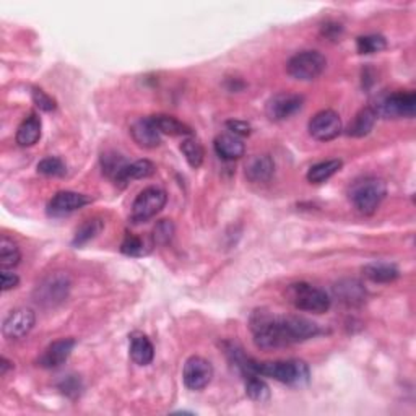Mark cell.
<instances>
[{
    "label": "cell",
    "instance_id": "6da1fadb",
    "mask_svg": "<svg viewBox=\"0 0 416 416\" xmlns=\"http://www.w3.org/2000/svg\"><path fill=\"white\" fill-rule=\"evenodd\" d=\"M254 343L262 350H277L301 343L321 334L316 322L299 316H280L270 311L257 309L249 319Z\"/></svg>",
    "mask_w": 416,
    "mask_h": 416
},
{
    "label": "cell",
    "instance_id": "7a4b0ae2",
    "mask_svg": "<svg viewBox=\"0 0 416 416\" xmlns=\"http://www.w3.org/2000/svg\"><path fill=\"white\" fill-rule=\"evenodd\" d=\"M250 374H257L260 378H270L277 383L287 385H304L311 379L309 366L299 360L259 363L249 358L247 374L244 378H247Z\"/></svg>",
    "mask_w": 416,
    "mask_h": 416
},
{
    "label": "cell",
    "instance_id": "3957f363",
    "mask_svg": "<svg viewBox=\"0 0 416 416\" xmlns=\"http://www.w3.org/2000/svg\"><path fill=\"white\" fill-rule=\"evenodd\" d=\"M387 196V186L383 179L366 178L353 184L350 201L363 215H373Z\"/></svg>",
    "mask_w": 416,
    "mask_h": 416
},
{
    "label": "cell",
    "instance_id": "277c9868",
    "mask_svg": "<svg viewBox=\"0 0 416 416\" xmlns=\"http://www.w3.org/2000/svg\"><path fill=\"white\" fill-rule=\"evenodd\" d=\"M287 296L289 298V303L296 309L314 312V314H324V312L330 309V304H332V299H330V296L324 289L316 288L307 283L289 284Z\"/></svg>",
    "mask_w": 416,
    "mask_h": 416
},
{
    "label": "cell",
    "instance_id": "5b68a950",
    "mask_svg": "<svg viewBox=\"0 0 416 416\" xmlns=\"http://www.w3.org/2000/svg\"><path fill=\"white\" fill-rule=\"evenodd\" d=\"M327 67V59L319 50H301L294 54L287 64L289 77L301 82H311L322 75Z\"/></svg>",
    "mask_w": 416,
    "mask_h": 416
},
{
    "label": "cell",
    "instance_id": "8992f818",
    "mask_svg": "<svg viewBox=\"0 0 416 416\" xmlns=\"http://www.w3.org/2000/svg\"><path fill=\"white\" fill-rule=\"evenodd\" d=\"M70 287L72 282L67 273L54 272L38 284L36 292H34V298H36L38 304L54 307L67 299L68 293H70Z\"/></svg>",
    "mask_w": 416,
    "mask_h": 416
},
{
    "label": "cell",
    "instance_id": "52a82bcc",
    "mask_svg": "<svg viewBox=\"0 0 416 416\" xmlns=\"http://www.w3.org/2000/svg\"><path fill=\"white\" fill-rule=\"evenodd\" d=\"M166 202L168 196L163 189H159V187H146L134 201L130 220L134 223H144V221H148L161 212Z\"/></svg>",
    "mask_w": 416,
    "mask_h": 416
},
{
    "label": "cell",
    "instance_id": "ba28073f",
    "mask_svg": "<svg viewBox=\"0 0 416 416\" xmlns=\"http://www.w3.org/2000/svg\"><path fill=\"white\" fill-rule=\"evenodd\" d=\"M378 116L385 117H413L416 112V95L413 91H398L387 95L374 107Z\"/></svg>",
    "mask_w": 416,
    "mask_h": 416
},
{
    "label": "cell",
    "instance_id": "9c48e42d",
    "mask_svg": "<svg viewBox=\"0 0 416 416\" xmlns=\"http://www.w3.org/2000/svg\"><path fill=\"white\" fill-rule=\"evenodd\" d=\"M304 105V98L296 93H278L267 101L265 114L270 121H284V119L294 116L296 112L301 111Z\"/></svg>",
    "mask_w": 416,
    "mask_h": 416
},
{
    "label": "cell",
    "instance_id": "30bf717a",
    "mask_svg": "<svg viewBox=\"0 0 416 416\" xmlns=\"http://www.w3.org/2000/svg\"><path fill=\"white\" fill-rule=\"evenodd\" d=\"M213 378L212 363L205 360L202 356H191L184 364L182 379L187 389L202 390L210 384Z\"/></svg>",
    "mask_w": 416,
    "mask_h": 416
},
{
    "label": "cell",
    "instance_id": "8fae6325",
    "mask_svg": "<svg viewBox=\"0 0 416 416\" xmlns=\"http://www.w3.org/2000/svg\"><path fill=\"white\" fill-rule=\"evenodd\" d=\"M34 324H36V316L28 307H20V309L11 311L10 314L4 319L2 334L7 340H21L31 332Z\"/></svg>",
    "mask_w": 416,
    "mask_h": 416
},
{
    "label": "cell",
    "instance_id": "7c38bea8",
    "mask_svg": "<svg viewBox=\"0 0 416 416\" xmlns=\"http://www.w3.org/2000/svg\"><path fill=\"white\" fill-rule=\"evenodd\" d=\"M309 134L319 142L337 139L341 134V119L335 111L324 110L309 121Z\"/></svg>",
    "mask_w": 416,
    "mask_h": 416
},
{
    "label": "cell",
    "instance_id": "4fadbf2b",
    "mask_svg": "<svg viewBox=\"0 0 416 416\" xmlns=\"http://www.w3.org/2000/svg\"><path fill=\"white\" fill-rule=\"evenodd\" d=\"M91 198L83 193L72 192V191H62L57 192L53 197V201L48 205V213L50 216H65L70 215L77 210L83 208L85 205H88Z\"/></svg>",
    "mask_w": 416,
    "mask_h": 416
},
{
    "label": "cell",
    "instance_id": "5bb4252c",
    "mask_svg": "<svg viewBox=\"0 0 416 416\" xmlns=\"http://www.w3.org/2000/svg\"><path fill=\"white\" fill-rule=\"evenodd\" d=\"M77 341L73 338H60L50 343L39 358V366L46 369H54L64 364L70 358Z\"/></svg>",
    "mask_w": 416,
    "mask_h": 416
},
{
    "label": "cell",
    "instance_id": "9a60e30c",
    "mask_svg": "<svg viewBox=\"0 0 416 416\" xmlns=\"http://www.w3.org/2000/svg\"><path fill=\"white\" fill-rule=\"evenodd\" d=\"M130 135L134 142L142 148H156L161 144V134L153 124L151 117H142L130 127Z\"/></svg>",
    "mask_w": 416,
    "mask_h": 416
},
{
    "label": "cell",
    "instance_id": "2e32d148",
    "mask_svg": "<svg viewBox=\"0 0 416 416\" xmlns=\"http://www.w3.org/2000/svg\"><path fill=\"white\" fill-rule=\"evenodd\" d=\"M334 293L337 296L340 303L346 306H361L366 301V289L355 278H346L334 287Z\"/></svg>",
    "mask_w": 416,
    "mask_h": 416
},
{
    "label": "cell",
    "instance_id": "e0dca14e",
    "mask_svg": "<svg viewBox=\"0 0 416 416\" xmlns=\"http://www.w3.org/2000/svg\"><path fill=\"white\" fill-rule=\"evenodd\" d=\"M275 173V163L269 155L252 156L246 163V178L250 182H269Z\"/></svg>",
    "mask_w": 416,
    "mask_h": 416
},
{
    "label": "cell",
    "instance_id": "ac0fdd59",
    "mask_svg": "<svg viewBox=\"0 0 416 416\" xmlns=\"http://www.w3.org/2000/svg\"><path fill=\"white\" fill-rule=\"evenodd\" d=\"M213 146L216 155L221 159H225V161H235V159L244 156V151H246V146H244L242 140L239 139V137L230 134L216 137Z\"/></svg>",
    "mask_w": 416,
    "mask_h": 416
},
{
    "label": "cell",
    "instance_id": "d6986e66",
    "mask_svg": "<svg viewBox=\"0 0 416 416\" xmlns=\"http://www.w3.org/2000/svg\"><path fill=\"white\" fill-rule=\"evenodd\" d=\"M130 358L139 366H148L155 358V348L150 338L144 334H134L130 337Z\"/></svg>",
    "mask_w": 416,
    "mask_h": 416
},
{
    "label": "cell",
    "instance_id": "ffe728a7",
    "mask_svg": "<svg viewBox=\"0 0 416 416\" xmlns=\"http://www.w3.org/2000/svg\"><path fill=\"white\" fill-rule=\"evenodd\" d=\"M41 139V119L38 114H30L25 121L20 124L16 130V144L20 146H33Z\"/></svg>",
    "mask_w": 416,
    "mask_h": 416
},
{
    "label": "cell",
    "instance_id": "44dd1931",
    "mask_svg": "<svg viewBox=\"0 0 416 416\" xmlns=\"http://www.w3.org/2000/svg\"><path fill=\"white\" fill-rule=\"evenodd\" d=\"M155 171H156V166L150 161V159H139V161L129 163L127 166L122 169V173L119 174L116 184L125 186L130 181L150 178V176L155 174Z\"/></svg>",
    "mask_w": 416,
    "mask_h": 416
},
{
    "label": "cell",
    "instance_id": "7402d4cb",
    "mask_svg": "<svg viewBox=\"0 0 416 416\" xmlns=\"http://www.w3.org/2000/svg\"><path fill=\"white\" fill-rule=\"evenodd\" d=\"M375 121H378V112L374 111V107L373 106L364 107V110L358 112L355 119H353V122L348 125L346 134H348L350 137H356V139L366 137L374 129Z\"/></svg>",
    "mask_w": 416,
    "mask_h": 416
},
{
    "label": "cell",
    "instance_id": "603a6c76",
    "mask_svg": "<svg viewBox=\"0 0 416 416\" xmlns=\"http://www.w3.org/2000/svg\"><path fill=\"white\" fill-rule=\"evenodd\" d=\"M364 277L373 283H392L400 277V272L395 265L387 264V262H373L363 269Z\"/></svg>",
    "mask_w": 416,
    "mask_h": 416
},
{
    "label": "cell",
    "instance_id": "cb8c5ba5",
    "mask_svg": "<svg viewBox=\"0 0 416 416\" xmlns=\"http://www.w3.org/2000/svg\"><path fill=\"white\" fill-rule=\"evenodd\" d=\"M153 124L156 125L159 134H166L171 137H191L192 129L189 125L181 122L179 119L173 116H166V114H156V116H151Z\"/></svg>",
    "mask_w": 416,
    "mask_h": 416
},
{
    "label": "cell",
    "instance_id": "d4e9b609",
    "mask_svg": "<svg viewBox=\"0 0 416 416\" xmlns=\"http://www.w3.org/2000/svg\"><path fill=\"white\" fill-rule=\"evenodd\" d=\"M341 166H343L341 159H327V161L317 163L307 171V181L312 182V184H322V182L337 174Z\"/></svg>",
    "mask_w": 416,
    "mask_h": 416
},
{
    "label": "cell",
    "instance_id": "484cf974",
    "mask_svg": "<svg viewBox=\"0 0 416 416\" xmlns=\"http://www.w3.org/2000/svg\"><path fill=\"white\" fill-rule=\"evenodd\" d=\"M20 259L21 254L16 242L11 241L7 236H2V239H0V269L14 270L20 264Z\"/></svg>",
    "mask_w": 416,
    "mask_h": 416
},
{
    "label": "cell",
    "instance_id": "4316f807",
    "mask_svg": "<svg viewBox=\"0 0 416 416\" xmlns=\"http://www.w3.org/2000/svg\"><path fill=\"white\" fill-rule=\"evenodd\" d=\"M102 228H105V221H102L101 218H90L87 221H83V223L78 226L72 244L73 246H83V244L90 242L91 239H95L96 236H98L102 231Z\"/></svg>",
    "mask_w": 416,
    "mask_h": 416
},
{
    "label": "cell",
    "instance_id": "83f0119b",
    "mask_svg": "<svg viewBox=\"0 0 416 416\" xmlns=\"http://www.w3.org/2000/svg\"><path fill=\"white\" fill-rule=\"evenodd\" d=\"M181 151H182V155H184L186 161L189 163L191 168L197 169V168L202 166L205 151H203L202 144L197 139H193V137L186 139L181 144Z\"/></svg>",
    "mask_w": 416,
    "mask_h": 416
},
{
    "label": "cell",
    "instance_id": "f1b7e54d",
    "mask_svg": "<svg viewBox=\"0 0 416 416\" xmlns=\"http://www.w3.org/2000/svg\"><path fill=\"white\" fill-rule=\"evenodd\" d=\"M246 394L250 400L264 403L270 400V389L257 374H250L246 378Z\"/></svg>",
    "mask_w": 416,
    "mask_h": 416
},
{
    "label": "cell",
    "instance_id": "f546056e",
    "mask_svg": "<svg viewBox=\"0 0 416 416\" xmlns=\"http://www.w3.org/2000/svg\"><path fill=\"white\" fill-rule=\"evenodd\" d=\"M387 48V41L380 34H366L356 39V49L360 54H375Z\"/></svg>",
    "mask_w": 416,
    "mask_h": 416
},
{
    "label": "cell",
    "instance_id": "4dcf8cb0",
    "mask_svg": "<svg viewBox=\"0 0 416 416\" xmlns=\"http://www.w3.org/2000/svg\"><path fill=\"white\" fill-rule=\"evenodd\" d=\"M101 164H102V173H106L110 178L116 182L119 174L122 173V169L127 166V159L122 158L117 153H106V155L101 156Z\"/></svg>",
    "mask_w": 416,
    "mask_h": 416
},
{
    "label": "cell",
    "instance_id": "1f68e13d",
    "mask_svg": "<svg viewBox=\"0 0 416 416\" xmlns=\"http://www.w3.org/2000/svg\"><path fill=\"white\" fill-rule=\"evenodd\" d=\"M38 173L48 178H60L67 173V166L60 158L48 156L38 163Z\"/></svg>",
    "mask_w": 416,
    "mask_h": 416
},
{
    "label": "cell",
    "instance_id": "d6a6232c",
    "mask_svg": "<svg viewBox=\"0 0 416 416\" xmlns=\"http://www.w3.org/2000/svg\"><path fill=\"white\" fill-rule=\"evenodd\" d=\"M121 250H122V254L130 255V257H142V255H146L148 252H150V247L146 246L142 238L127 235L124 239Z\"/></svg>",
    "mask_w": 416,
    "mask_h": 416
},
{
    "label": "cell",
    "instance_id": "836d02e7",
    "mask_svg": "<svg viewBox=\"0 0 416 416\" xmlns=\"http://www.w3.org/2000/svg\"><path fill=\"white\" fill-rule=\"evenodd\" d=\"M174 235V225L171 220H161L158 221L155 230H153V241L156 244H168Z\"/></svg>",
    "mask_w": 416,
    "mask_h": 416
},
{
    "label": "cell",
    "instance_id": "e575fe53",
    "mask_svg": "<svg viewBox=\"0 0 416 416\" xmlns=\"http://www.w3.org/2000/svg\"><path fill=\"white\" fill-rule=\"evenodd\" d=\"M59 389L62 390V394H65L67 397L77 398L80 395V392H82L83 385H82V380H80L77 375H67L65 379H62V383L59 384Z\"/></svg>",
    "mask_w": 416,
    "mask_h": 416
},
{
    "label": "cell",
    "instance_id": "d590c367",
    "mask_svg": "<svg viewBox=\"0 0 416 416\" xmlns=\"http://www.w3.org/2000/svg\"><path fill=\"white\" fill-rule=\"evenodd\" d=\"M31 96H33L34 105H36L41 111L50 112V111H54L55 107H57L55 101L53 98H50V96L48 93H46V91H43L41 88H33Z\"/></svg>",
    "mask_w": 416,
    "mask_h": 416
},
{
    "label": "cell",
    "instance_id": "8d00e7d4",
    "mask_svg": "<svg viewBox=\"0 0 416 416\" xmlns=\"http://www.w3.org/2000/svg\"><path fill=\"white\" fill-rule=\"evenodd\" d=\"M18 283H20V278L16 273H14L11 270H2V292L4 293L18 287Z\"/></svg>",
    "mask_w": 416,
    "mask_h": 416
},
{
    "label": "cell",
    "instance_id": "74e56055",
    "mask_svg": "<svg viewBox=\"0 0 416 416\" xmlns=\"http://www.w3.org/2000/svg\"><path fill=\"white\" fill-rule=\"evenodd\" d=\"M226 127L236 137H246L250 134V125L244 121H228Z\"/></svg>",
    "mask_w": 416,
    "mask_h": 416
},
{
    "label": "cell",
    "instance_id": "f35d334b",
    "mask_svg": "<svg viewBox=\"0 0 416 416\" xmlns=\"http://www.w3.org/2000/svg\"><path fill=\"white\" fill-rule=\"evenodd\" d=\"M341 31H343V30H341V26L337 25V23H327V25L324 26V34H326V36L330 38V39L340 38Z\"/></svg>",
    "mask_w": 416,
    "mask_h": 416
},
{
    "label": "cell",
    "instance_id": "ab89813d",
    "mask_svg": "<svg viewBox=\"0 0 416 416\" xmlns=\"http://www.w3.org/2000/svg\"><path fill=\"white\" fill-rule=\"evenodd\" d=\"M11 368H14V363L9 361L5 356H2V360H0V375L7 374V371Z\"/></svg>",
    "mask_w": 416,
    "mask_h": 416
}]
</instances>
